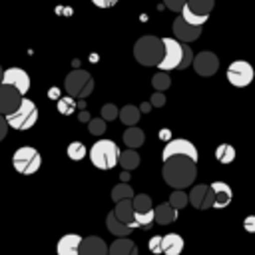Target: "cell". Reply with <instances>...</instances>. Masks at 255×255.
<instances>
[{
    "instance_id": "cell-37",
    "label": "cell",
    "mask_w": 255,
    "mask_h": 255,
    "mask_svg": "<svg viewBox=\"0 0 255 255\" xmlns=\"http://www.w3.org/2000/svg\"><path fill=\"white\" fill-rule=\"evenodd\" d=\"M102 118H104L106 122H112V120L120 118V110H118L114 104H104V108H102Z\"/></svg>"
},
{
    "instance_id": "cell-39",
    "label": "cell",
    "mask_w": 255,
    "mask_h": 255,
    "mask_svg": "<svg viewBox=\"0 0 255 255\" xmlns=\"http://www.w3.org/2000/svg\"><path fill=\"white\" fill-rule=\"evenodd\" d=\"M147 247H149V251H151V253H163V249H161V235L151 237V239H149V243H147Z\"/></svg>"
},
{
    "instance_id": "cell-14",
    "label": "cell",
    "mask_w": 255,
    "mask_h": 255,
    "mask_svg": "<svg viewBox=\"0 0 255 255\" xmlns=\"http://www.w3.org/2000/svg\"><path fill=\"white\" fill-rule=\"evenodd\" d=\"M2 84H10V86H14L22 96H26L28 90H30V76H28V72H24L22 68H8V70H4Z\"/></svg>"
},
{
    "instance_id": "cell-38",
    "label": "cell",
    "mask_w": 255,
    "mask_h": 255,
    "mask_svg": "<svg viewBox=\"0 0 255 255\" xmlns=\"http://www.w3.org/2000/svg\"><path fill=\"white\" fill-rule=\"evenodd\" d=\"M163 4L171 12H181V8L187 4V0H163Z\"/></svg>"
},
{
    "instance_id": "cell-30",
    "label": "cell",
    "mask_w": 255,
    "mask_h": 255,
    "mask_svg": "<svg viewBox=\"0 0 255 255\" xmlns=\"http://www.w3.org/2000/svg\"><path fill=\"white\" fill-rule=\"evenodd\" d=\"M66 153H68V157H70L72 161H82V159L86 157L88 149H86V145H84L82 141H72V143H68Z\"/></svg>"
},
{
    "instance_id": "cell-41",
    "label": "cell",
    "mask_w": 255,
    "mask_h": 255,
    "mask_svg": "<svg viewBox=\"0 0 255 255\" xmlns=\"http://www.w3.org/2000/svg\"><path fill=\"white\" fill-rule=\"evenodd\" d=\"M243 227H245V231L255 233V215H247L245 221H243Z\"/></svg>"
},
{
    "instance_id": "cell-12",
    "label": "cell",
    "mask_w": 255,
    "mask_h": 255,
    "mask_svg": "<svg viewBox=\"0 0 255 255\" xmlns=\"http://www.w3.org/2000/svg\"><path fill=\"white\" fill-rule=\"evenodd\" d=\"M193 70L199 74V76H205V78H209V76H213L217 70H219V58L213 54V52H199V54H195L193 56Z\"/></svg>"
},
{
    "instance_id": "cell-32",
    "label": "cell",
    "mask_w": 255,
    "mask_h": 255,
    "mask_svg": "<svg viewBox=\"0 0 255 255\" xmlns=\"http://www.w3.org/2000/svg\"><path fill=\"white\" fill-rule=\"evenodd\" d=\"M151 86H153L157 92H165V90L171 86V78H169V74L163 72V70H159V72L151 78Z\"/></svg>"
},
{
    "instance_id": "cell-47",
    "label": "cell",
    "mask_w": 255,
    "mask_h": 255,
    "mask_svg": "<svg viewBox=\"0 0 255 255\" xmlns=\"http://www.w3.org/2000/svg\"><path fill=\"white\" fill-rule=\"evenodd\" d=\"M50 98H58V90H52L50 92Z\"/></svg>"
},
{
    "instance_id": "cell-24",
    "label": "cell",
    "mask_w": 255,
    "mask_h": 255,
    "mask_svg": "<svg viewBox=\"0 0 255 255\" xmlns=\"http://www.w3.org/2000/svg\"><path fill=\"white\" fill-rule=\"evenodd\" d=\"M143 141H145V133L135 126H128V129L124 131V143L128 147L137 149L139 145H143Z\"/></svg>"
},
{
    "instance_id": "cell-48",
    "label": "cell",
    "mask_w": 255,
    "mask_h": 255,
    "mask_svg": "<svg viewBox=\"0 0 255 255\" xmlns=\"http://www.w3.org/2000/svg\"><path fill=\"white\" fill-rule=\"evenodd\" d=\"M2 78H4V70H2V66H0V84H2Z\"/></svg>"
},
{
    "instance_id": "cell-25",
    "label": "cell",
    "mask_w": 255,
    "mask_h": 255,
    "mask_svg": "<svg viewBox=\"0 0 255 255\" xmlns=\"http://www.w3.org/2000/svg\"><path fill=\"white\" fill-rule=\"evenodd\" d=\"M139 116H141V110L137 106H131V104H128L120 110V122L124 126H137Z\"/></svg>"
},
{
    "instance_id": "cell-31",
    "label": "cell",
    "mask_w": 255,
    "mask_h": 255,
    "mask_svg": "<svg viewBox=\"0 0 255 255\" xmlns=\"http://www.w3.org/2000/svg\"><path fill=\"white\" fill-rule=\"evenodd\" d=\"M215 157L221 161V163H231L235 159V147L231 143H221L217 145L215 149Z\"/></svg>"
},
{
    "instance_id": "cell-3",
    "label": "cell",
    "mask_w": 255,
    "mask_h": 255,
    "mask_svg": "<svg viewBox=\"0 0 255 255\" xmlns=\"http://www.w3.org/2000/svg\"><path fill=\"white\" fill-rule=\"evenodd\" d=\"M120 159V147L114 139H98L90 147V161L98 169H112Z\"/></svg>"
},
{
    "instance_id": "cell-8",
    "label": "cell",
    "mask_w": 255,
    "mask_h": 255,
    "mask_svg": "<svg viewBox=\"0 0 255 255\" xmlns=\"http://www.w3.org/2000/svg\"><path fill=\"white\" fill-rule=\"evenodd\" d=\"M255 78V72H253V66L245 60H235L229 64L227 68V82L235 88H245L253 82Z\"/></svg>"
},
{
    "instance_id": "cell-15",
    "label": "cell",
    "mask_w": 255,
    "mask_h": 255,
    "mask_svg": "<svg viewBox=\"0 0 255 255\" xmlns=\"http://www.w3.org/2000/svg\"><path fill=\"white\" fill-rule=\"evenodd\" d=\"M189 203L197 209H209L213 207V191H211V185H205V183H199V185H193L191 191H189Z\"/></svg>"
},
{
    "instance_id": "cell-22",
    "label": "cell",
    "mask_w": 255,
    "mask_h": 255,
    "mask_svg": "<svg viewBox=\"0 0 255 255\" xmlns=\"http://www.w3.org/2000/svg\"><path fill=\"white\" fill-rule=\"evenodd\" d=\"M183 237L177 233H167L161 237V249L163 255H179L183 251Z\"/></svg>"
},
{
    "instance_id": "cell-6",
    "label": "cell",
    "mask_w": 255,
    "mask_h": 255,
    "mask_svg": "<svg viewBox=\"0 0 255 255\" xmlns=\"http://www.w3.org/2000/svg\"><path fill=\"white\" fill-rule=\"evenodd\" d=\"M6 120H8V126L12 129H18V131L30 129L38 122V108H36V104L32 100L22 98V104L18 106V110L8 114Z\"/></svg>"
},
{
    "instance_id": "cell-9",
    "label": "cell",
    "mask_w": 255,
    "mask_h": 255,
    "mask_svg": "<svg viewBox=\"0 0 255 255\" xmlns=\"http://www.w3.org/2000/svg\"><path fill=\"white\" fill-rule=\"evenodd\" d=\"M131 201H133V221H135V227H145L151 221H155V213H153L151 197L149 195L137 193V195L131 197Z\"/></svg>"
},
{
    "instance_id": "cell-43",
    "label": "cell",
    "mask_w": 255,
    "mask_h": 255,
    "mask_svg": "<svg viewBox=\"0 0 255 255\" xmlns=\"http://www.w3.org/2000/svg\"><path fill=\"white\" fill-rule=\"evenodd\" d=\"M8 120H6V116L4 114H0V141L4 139V135H6V131H8Z\"/></svg>"
},
{
    "instance_id": "cell-46",
    "label": "cell",
    "mask_w": 255,
    "mask_h": 255,
    "mask_svg": "<svg viewBox=\"0 0 255 255\" xmlns=\"http://www.w3.org/2000/svg\"><path fill=\"white\" fill-rule=\"evenodd\" d=\"M128 179H129V173H128V169H126V171L122 173V181H128Z\"/></svg>"
},
{
    "instance_id": "cell-44",
    "label": "cell",
    "mask_w": 255,
    "mask_h": 255,
    "mask_svg": "<svg viewBox=\"0 0 255 255\" xmlns=\"http://www.w3.org/2000/svg\"><path fill=\"white\" fill-rule=\"evenodd\" d=\"M78 120H80V122H90L92 118H90V114H88L86 110H82V112H80V116H78Z\"/></svg>"
},
{
    "instance_id": "cell-23",
    "label": "cell",
    "mask_w": 255,
    "mask_h": 255,
    "mask_svg": "<svg viewBox=\"0 0 255 255\" xmlns=\"http://www.w3.org/2000/svg\"><path fill=\"white\" fill-rule=\"evenodd\" d=\"M106 227H108V231H110L112 235H116V237H126V235H129L131 229H133V227L126 225L124 221H120V219L116 217L114 209H112V211L108 213V217H106Z\"/></svg>"
},
{
    "instance_id": "cell-34",
    "label": "cell",
    "mask_w": 255,
    "mask_h": 255,
    "mask_svg": "<svg viewBox=\"0 0 255 255\" xmlns=\"http://www.w3.org/2000/svg\"><path fill=\"white\" fill-rule=\"evenodd\" d=\"M169 203L175 207V209H183L187 203H189V193L181 191V189H175L171 195H169Z\"/></svg>"
},
{
    "instance_id": "cell-2",
    "label": "cell",
    "mask_w": 255,
    "mask_h": 255,
    "mask_svg": "<svg viewBox=\"0 0 255 255\" xmlns=\"http://www.w3.org/2000/svg\"><path fill=\"white\" fill-rule=\"evenodd\" d=\"M133 56L135 62L141 66H159L163 58V38L157 36H141L133 44Z\"/></svg>"
},
{
    "instance_id": "cell-17",
    "label": "cell",
    "mask_w": 255,
    "mask_h": 255,
    "mask_svg": "<svg viewBox=\"0 0 255 255\" xmlns=\"http://www.w3.org/2000/svg\"><path fill=\"white\" fill-rule=\"evenodd\" d=\"M211 191H213V207L215 209H223L231 203L233 199V191L225 181H213L211 183Z\"/></svg>"
},
{
    "instance_id": "cell-36",
    "label": "cell",
    "mask_w": 255,
    "mask_h": 255,
    "mask_svg": "<svg viewBox=\"0 0 255 255\" xmlns=\"http://www.w3.org/2000/svg\"><path fill=\"white\" fill-rule=\"evenodd\" d=\"M183 44V56H181V64H179V70H185L187 66H191L193 64V52H191V48L187 46V42H181Z\"/></svg>"
},
{
    "instance_id": "cell-35",
    "label": "cell",
    "mask_w": 255,
    "mask_h": 255,
    "mask_svg": "<svg viewBox=\"0 0 255 255\" xmlns=\"http://www.w3.org/2000/svg\"><path fill=\"white\" fill-rule=\"evenodd\" d=\"M88 128H90V133L92 135H104V131L108 129L106 128V120L100 116V118H92L90 122H88Z\"/></svg>"
},
{
    "instance_id": "cell-11",
    "label": "cell",
    "mask_w": 255,
    "mask_h": 255,
    "mask_svg": "<svg viewBox=\"0 0 255 255\" xmlns=\"http://www.w3.org/2000/svg\"><path fill=\"white\" fill-rule=\"evenodd\" d=\"M22 98H24V96H22L14 86H10V84H0V114L8 116V114L16 112L18 106L22 104Z\"/></svg>"
},
{
    "instance_id": "cell-20",
    "label": "cell",
    "mask_w": 255,
    "mask_h": 255,
    "mask_svg": "<svg viewBox=\"0 0 255 255\" xmlns=\"http://www.w3.org/2000/svg\"><path fill=\"white\" fill-rule=\"evenodd\" d=\"M177 211L169 201L167 203H159L157 207H153V213H155V223L157 225H169L177 219Z\"/></svg>"
},
{
    "instance_id": "cell-4",
    "label": "cell",
    "mask_w": 255,
    "mask_h": 255,
    "mask_svg": "<svg viewBox=\"0 0 255 255\" xmlns=\"http://www.w3.org/2000/svg\"><path fill=\"white\" fill-rule=\"evenodd\" d=\"M12 165H14V169H16L18 173H22V175H32V173H36V171L40 169V165H42V155H40V151H38L36 147H32V145H22V147H18V149L14 151V155H12Z\"/></svg>"
},
{
    "instance_id": "cell-45",
    "label": "cell",
    "mask_w": 255,
    "mask_h": 255,
    "mask_svg": "<svg viewBox=\"0 0 255 255\" xmlns=\"http://www.w3.org/2000/svg\"><path fill=\"white\" fill-rule=\"evenodd\" d=\"M139 110H141V112H149V110H151V102H143V104L139 106Z\"/></svg>"
},
{
    "instance_id": "cell-10",
    "label": "cell",
    "mask_w": 255,
    "mask_h": 255,
    "mask_svg": "<svg viewBox=\"0 0 255 255\" xmlns=\"http://www.w3.org/2000/svg\"><path fill=\"white\" fill-rule=\"evenodd\" d=\"M173 155H187V157H191L193 161H197V157H199L197 147H195L189 139H183V137H175V139H169V141L165 143V147H163V151H161V159L165 161V159H169V157H173Z\"/></svg>"
},
{
    "instance_id": "cell-29",
    "label": "cell",
    "mask_w": 255,
    "mask_h": 255,
    "mask_svg": "<svg viewBox=\"0 0 255 255\" xmlns=\"http://www.w3.org/2000/svg\"><path fill=\"white\" fill-rule=\"evenodd\" d=\"M56 106H58V112L62 116H72L76 112V108H78V102L72 96H64V98H58V104Z\"/></svg>"
},
{
    "instance_id": "cell-27",
    "label": "cell",
    "mask_w": 255,
    "mask_h": 255,
    "mask_svg": "<svg viewBox=\"0 0 255 255\" xmlns=\"http://www.w3.org/2000/svg\"><path fill=\"white\" fill-rule=\"evenodd\" d=\"M213 4L215 0H187V8L193 10L195 14H201V16H209L211 10H213Z\"/></svg>"
},
{
    "instance_id": "cell-40",
    "label": "cell",
    "mask_w": 255,
    "mask_h": 255,
    "mask_svg": "<svg viewBox=\"0 0 255 255\" xmlns=\"http://www.w3.org/2000/svg\"><path fill=\"white\" fill-rule=\"evenodd\" d=\"M149 102H151L153 108H161V106L165 104V96H163V92H157V90H155V94H151V100H149Z\"/></svg>"
},
{
    "instance_id": "cell-13",
    "label": "cell",
    "mask_w": 255,
    "mask_h": 255,
    "mask_svg": "<svg viewBox=\"0 0 255 255\" xmlns=\"http://www.w3.org/2000/svg\"><path fill=\"white\" fill-rule=\"evenodd\" d=\"M173 36L179 40V42H195L199 36H201V26H193V24H189L181 14L173 20Z\"/></svg>"
},
{
    "instance_id": "cell-33",
    "label": "cell",
    "mask_w": 255,
    "mask_h": 255,
    "mask_svg": "<svg viewBox=\"0 0 255 255\" xmlns=\"http://www.w3.org/2000/svg\"><path fill=\"white\" fill-rule=\"evenodd\" d=\"M181 16H183V18H185L189 24H193V26H203V24L207 22V18H209V16L195 14V12H193V10H189L187 6H183V8H181Z\"/></svg>"
},
{
    "instance_id": "cell-5",
    "label": "cell",
    "mask_w": 255,
    "mask_h": 255,
    "mask_svg": "<svg viewBox=\"0 0 255 255\" xmlns=\"http://www.w3.org/2000/svg\"><path fill=\"white\" fill-rule=\"evenodd\" d=\"M64 90L72 98H88L94 90V78L86 70H72L64 80Z\"/></svg>"
},
{
    "instance_id": "cell-42",
    "label": "cell",
    "mask_w": 255,
    "mask_h": 255,
    "mask_svg": "<svg viewBox=\"0 0 255 255\" xmlns=\"http://www.w3.org/2000/svg\"><path fill=\"white\" fill-rule=\"evenodd\" d=\"M92 4L98 8H112L118 4V0H92Z\"/></svg>"
},
{
    "instance_id": "cell-21",
    "label": "cell",
    "mask_w": 255,
    "mask_h": 255,
    "mask_svg": "<svg viewBox=\"0 0 255 255\" xmlns=\"http://www.w3.org/2000/svg\"><path fill=\"white\" fill-rule=\"evenodd\" d=\"M108 255H137V247H135V243L131 239H128V235L126 237H118L110 245Z\"/></svg>"
},
{
    "instance_id": "cell-1",
    "label": "cell",
    "mask_w": 255,
    "mask_h": 255,
    "mask_svg": "<svg viewBox=\"0 0 255 255\" xmlns=\"http://www.w3.org/2000/svg\"><path fill=\"white\" fill-rule=\"evenodd\" d=\"M161 175H163V181L173 189H185L195 181L197 161H193L187 155H173L163 161Z\"/></svg>"
},
{
    "instance_id": "cell-19",
    "label": "cell",
    "mask_w": 255,
    "mask_h": 255,
    "mask_svg": "<svg viewBox=\"0 0 255 255\" xmlns=\"http://www.w3.org/2000/svg\"><path fill=\"white\" fill-rule=\"evenodd\" d=\"M114 213H116V217H118L120 221H124L126 225L135 227V221H133V201H131V199H120V201H116Z\"/></svg>"
},
{
    "instance_id": "cell-26",
    "label": "cell",
    "mask_w": 255,
    "mask_h": 255,
    "mask_svg": "<svg viewBox=\"0 0 255 255\" xmlns=\"http://www.w3.org/2000/svg\"><path fill=\"white\" fill-rule=\"evenodd\" d=\"M139 159H141V157L137 155V151H135L133 147H128L126 151H120V159H118V161H120V165H122L124 169L129 171V169H135V167L139 165Z\"/></svg>"
},
{
    "instance_id": "cell-16",
    "label": "cell",
    "mask_w": 255,
    "mask_h": 255,
    "mask_svg": "<svg viewBox=\"0 0 255 255\" xmlns=\"http://www.w3.org/2000/svg\"><path fill=\"white\" fill-rule=\"evenodd\" d=\"M108 245L102 237L98 235H90V237H82L80 243V255H108Z\"/></svg>"
},
{
    "instance_id": "cell-7",
    "label": "cell",
    "mask_w": 255,
    "mask_h": 255,
    "mask_svg": "<svg viewBox=\"0 0 255 255\" xmlns=\"http://www.w3.org/2000/svg\"><path fill=\"white\" fill-rule=\"evenodd\" d=\"M181 56H183V44L177 38H163V58L157 68L163 72L175 70L181 64Z\"/></svg>"
},
{
    "instance_id": "cell-28",
    "label": "cell",
    "mask_w": 255,
    "mask_h": 255,
    "mask_svg": "<svg viewBox=\"0 0 255 255\" xmlns=\"http://www.w3.org/2000/svg\"><path fill=\"white\" fill-rule=\"evenodd\" d=\"M133 195H135V193H133V189H131V185H129L128 181H122V183L114 185V189H112V199H114V201L131 199Z\"/></svg>"
},
{
    "instance_id": "cell-18",
    "label": "cell",
    "mask_w": 255,
    "mask_h": 255,
    "mask_svg": "<svg viewBox=\"0 0 255 255\" xmlns=\"http://www.w3.org/2000/svg\"><path fill=\"white\" fill-rule=\"evenodd\" d=\"M80 243H82V237L78 233H66L58 239L56 253L58 255H80Z\"/></svg>"
}]
</instances>
